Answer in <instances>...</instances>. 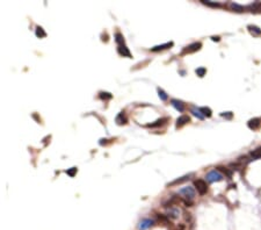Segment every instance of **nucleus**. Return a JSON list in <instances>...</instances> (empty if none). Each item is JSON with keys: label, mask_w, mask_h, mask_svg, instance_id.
<instances>
[{"label": "nucleus", "mask_w": 261, "mask_h": 230, "mask_svg": "<svg viewBox=\"0 0 261 230\" xmlns=\"http://www.w3.org/2000/svg\"><path fill=\"white\" fill-rule=\"evenodd\" d=\"M223 175L220 173L218 170H211L210 172L206 173V180L209 183H215V181H220L223 180Z\"/></svg>", "instance_id": "obj_1"}, {"label": "nucleus", "mask_w": 261, "mask_h": 230, "mask_svg": "<svg viewBox=\"0 0 261 230\" xmlns=\"http://www.w3.org/2000/svg\"><path fill=\"white\" fill-rule=\"evenodd\" d=\"M194 186H195V188L196 191L200 193V194H206V192H208V186H206V183L204 180H202V179H197V180H195L194 181Z\"/></svg>", "instance_id": "obj_2"}, {"label": "nucleus", "mask_w": 261, "mask_h": 230, "mask_svg": "<svg viewBox=\"0 0 261 230\" xmlns=\"http://www.w3.org/2000/svg\"><path fill=\"white\" fill-rule=\"evenodd\" d=\"M179 194L183 195L186 199L192 200L195 198V190L190 186H186V187H182L181 190H179Z\"/></svg>", "instance_id": "obj_3"}, {"label": "nucleus", "mask_w": 261, "mask_h": 230, "mask_svg": "<svg viewBox=\"0 0 261 230\" xmlns=\"http://www.w3.org/2000/svg\"><path fill=\"white\" fill-rule=\"evenodd\" d=\"M201 47H202V43H201V42H194V43L189 44L188 47H186V48L183 49L182 54L185 55V54H192V53H195V51L200 50Z\"/></svg>", "instance_id": "obj_4"}, {"label": "nucleus", "mask_w": 261, "mask_h": 230, "mask_svg": "<svg viewBox=\"0 0 261 230\" xmlns=\"http://www.w3.org/2000/svg\"><path fill=\"white\" fill-rule=\"evenodd\" d=\"M152 226H153V220H151V218H144V220H142L139 222L138 228H139V230H146L149 229L150 227H152Z\"/></svg>", "instance_id": "obj_5"}, {"label": "nucleus", "mask_w": 261, "mask_h": 230, "mask_svg": "<svg viewBox=\"0 0 261 230\" xmlns=\"http://www.w3.org/2000/svg\"><path fill=\"white\" fill-rule=\"evenodd\" d=\"M247 126H248V128H249V129L257 130L258 128H260L261 120H260V119H258V118H254V119H252V120H249V121H248Z\"/></svg>", "instance_id": "obj_6"}, {"label": "nucleus", "mask_w": 261, "mask_h": 230, "mask_svg": "<svg viewBox=\"0 0 261 230\" xmlns=\"http://www.w3.org/2000/svg\"><path fill=\"white\" fill-rule=\"evenodd\" d=\"M117 51H119V54L121 55V56H123V57H131V54H130V51H129V49L124 45V44H121V45H119V48H117Z\"/></svg>", "instance_id": "obj_7"}, {"label": "nucleus", "mask_w": 261, "mask_h": 230, "mask_svg": "<svg viewBox=\"0 0 261 230\" xmlns=\"http://www.w3.org/2000/svg\"><path fill=\"white\" fill-rule=\"evenodd\" d=\"M173 42H167L165 44H161V45H156V47H153L151 49V51H160V50H165V49H168V48H171V47H173Z\"/></svg>", "instance_id": "obj_8"}, {"label": "nucleus", "mask_w": 261, "mask_h": 230, "mask_svg": "<svg viewBox=\"0 0 261 230\" xmlns=\"http://www.w3.org/2000/svg\"><path fill=\"white\" fill-rule=\"evenodd\" d=\"M189 121H190V118H189L188 115H181L180 118H178V120H177V128L182 127L183 124L188 123Z\"/></svg>", "instance_id": "obj_9"}, {"label": "nucleus", "mask_w": 261, "mask_h": 230, "mask_svg": "<svg viewBox=\"0 0 261 230\" xmlns=\"http://www.w3.org/2000/svg\"><path fill=\"white\" fill-rule=\"evenodd\" d=\"M171 104H172V106L177 109V110H179L180 113H182V112L185 110V106H183V104H182L181 101H179V100L173 99V100H171Z\"/></svg>", "instance_id": "obj_10"}, {"label": "nucleus", "mask_w": 261, "mask_h": 230, "mask_svg": "<svg viewBox=\"0 0 261 230\" xmlns=\"http://www.w3.org/2000/svg\"><path fill=\"white\" fill-rule=\"evenodd\" d=\"M230 7H231V9H232V11H234V12H238V13L244 12V9H245V7H244V6H241V5H239V4H236V2H232V4L230 5Z\"/></svg>", "instance_id": "obj_11"}, {"label": "nucleus", "mask_w": 261, "mask_h": 230, "mask_svg": "<svg viewBox=\"0 0 261 230\" xmlns=\"http://www.w3.org/2000/svg\"><path fill=\"white\" fill-rule=\"evenodd\" d=\"M190 112L193 113V115H195L197 119H200V120H203V119H204V115L201 113V110H200L198 108L192 107V108H190Z\"/></svg>", "instance_id": "obj_12"}, {"label": "nucleus", "mask_w": 261, "mask_h": 230, "mask_svg": "<svg viewBox=\"0 0 261 230\" xmlns=\"http://www.w3.org/2000/svg\"><path fill=\"white\" fill-rule=\"evenodd\" d=\"M248 30H249V33L251 34H253V35H257V36H259L261 35V29L259 27H257V26H248Z\"/></svg>", "instance_id": "obj_13"}, {"label": "nucleus", "mask_w": 261, "mask_h": 230, "mask_svg": "<svg viewBox=\"0 0 261 230\" xmlns=\"http://www.w3.org/2000/svg\"><path fill=\"white\" fill-rule=\"evenodd\" d=\"M116 122H117V124H125L127 123V118H125L123 112L116 116Z\"/></svg>", "instance_id": "obj_14"}, {"label": "nucleus", "mask_w": 261, "mask_h": 230, "mask_svg": "<svg viewBox=\"0 0 261 230\" xmlns=\"http://www.w3.org/2000/svg\"><path fill=\"white\" fill-rule=\"evenodd\" d=\"M247 8L251 9V12H261V4L260 2H255V4H252L249 5Z\"/></svg>", "instance_id": "obj_15"}, {"label": "nucleus", "mask_w": 261, "mask_h": 230, "mask_svg": "<svg viewBox=\"0 0 261 230\" xmlns=\"http://www.w3.org/2000/svg\"><path fill=\"white\" fill-rule=\"evenodd\" d=\"M35 33H36V36H37V37H40V39H42V37H45V36H47V33H45V31H44V29H43L42 27H40V26H39V27H36V31H35Z\"/></svg>", "instance_id": "obj_16"}, {"label": "nucleus", "mask_w": 261, "mask_h": 230, "mask_svg": "<svg viewBox=\"0 0 261 230\" xmlns=\"http://www.w3.org/2000/svg\"><path fill=\"white\" fill-rule=\"evenodd\" d=\"M251 156H252V158H253V159L261 158V147H260V148H258V149L253 150V151L251 152Z\"/></svg>", "instance_id": "obj_17"}, {"label": "nucleus", "mask_w": 261, "mask_h": 230, "mask_svg": "<svg viewBox=\"0 0 261 230\" xmlns=\"http://www.w3.org/2000/svg\"><path fill=\"white\" fill-rule=\"evenodd\" d=\"M200 110H201V113H202L204 116H206V118H210V116L212 115V112H211V109L209 108V107H202V108H200Z\"/></svg>", "instance_id": "obj_18"}, {"label": "nucleus", "mask_w": 261, "mask_h": 230, "mask_svg": "<svg viewBox=\"0 0 261 230\" xmlns=\"http://www.w3.org/2000/svg\"><path fill=\"white\" fill-rule=\"evenodd\" d=\"M102 100H109V99H111L113 98V95L110 94V93H108V92H100V95H99Z\"/></svg>", "instance_id": "obj_19"}, {"label": "nucleus", "mask_w": 261, "mask_h": 230, "mask_svg": "<svg viewBox=\"0 0 261 230\" xmlns=\"http://www.w3.org/2000/svg\"><path fill=\"white\" fill-rule=\"evenodd\" d=\"M115 40H116V42L119 43V45H121V44H124V39H123V36H122V34H120V33H117L116 35H115Z\"/></svg>", "instance_id": "obj_20"}, {"label": "nucleus", "mask_w": 261, "mask_h": 230, "mask_svg": "<svg viewBox=\"0 0 261 230\" xmlns=\"http://www.w3.org/2000/svg\"><path fill=\"white\" fill-rule=\"evenodd\" d=\"M158 93H159V98L163 100V101H166L167 99H168V96L166 94L165 92L163 91V90H160V88H158Z\"/></svg>", "instance_id": "obj_21"}, {"label": "nucleus", "mask_w": 261, "mask_h": 230, "mask_svg": "<svg viewBox=\"0 0 261 230\" xmlns=\"http://www.w3.org/2000/svg\"><path fill=\"white\" fill-rule=\"evenodd\" d=\"M206 68H198V69H196V74H197L198 77H203V76L206 74Z\"/></svg>", "instance_id": "obj_22"}, {"label": "nucleus", "mask_w": 261, "mask_h": 230, "mask_svg": "<svg viewBox=\"0 0 261 230\" xmlns=\"http://www.w3.org/2000/svg\"><path fill=\"white\" fill-rule=\"evenodd\" d=\"M164 121H167V119H159V120L156 121V123H151V124H149L148 127H158V126H161Z\"/></svg>", "instance_id": "obj_23"}, {"label": "nucleus", "mask_w": 261, "mask_h": 230, "mask_svg": "<svg viewBox=\"0 0 261 230\" xmlns=\"http://www.w3.org/2000/svg\"><path fill=\"white\" fill-rule=\"evenodd\" d=\"M203 4L206 6H210V7H220V4L218 2H211V1H203Z\"/></svg>", "instance_id": "obj_24"}, {"label": "nucleus", "mask_w": 261, "mask_h": 230, "mask_svg": "<svg viewBox=\"0 0 261 230\" xmlns=\"http://www.w3.org/2000/svg\"><path fill=\"white\" fill-rule=\"evenodd\" d=\"M66 173H68L70 177H74V175L77 173V167H71L70 170L66 171Z\"/></svg>", "instance_id": "obj_25"}, {"label": "nucleus", "mask_w": 261, "mask_h": 230, "mask_svg": "<svg viewBox=\"0 0 261 230\" xmlns=\"http://www.w3.org/2000/svg\"><path fill=\"white\" fill-rule=\"evenodd\" d=\"M220 116H223V118H226V119H231L232 118V113L231 112H224V113H222L220 114Z\"/></svg>", "instance_id": "obj_26"}, {"label": "nucleus", "mask_w": 261, "mask_h": 230, "mask_svg": "<svg viewBox=\"0 0 261 230\" xmlns=\"http://www.w3.org/2000/svg\"><path fill=\"white\" fill-rule=\"evenodd\" d=\"M211 40H212V41H217V42H218V41H220V36H212V37H211Z\"/></svg>", "instance_id": "obj_27"}]
</instances>
